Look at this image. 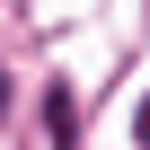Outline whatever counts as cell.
Returning a JSON list of instances; mask_svg holds the SVG:
<instances>
[{
    "label": "cell",
    "instance_id": "obj_1",
    "mask_svg": "<svg viewBox=\"0 0 150 150\" xmlns=\"http://www.w3.org/2000/svg\"><path fill=\"white\" fill-rule=\"evenodd\" d=\"M44 132H53V150H80V106H71V88L44 97Z\"/></svg>",
    "mask_w": 150,
    "mask_h": 150
},
{
    "label": "cell",
    "instance_id": "obj_2",
    "mask_svg": "<svg viewBox=\"0 0 150 150\" xmlns=\"http://www.w3.org/2000/svg\"><path fill=\"white\" fill-rule=\"evenodd\" d=\"M141 150H150V97H141Z\"/></svg>",
    "mask_w": 150,
    "mask_h": 150
},
{
    "label": "cell",
    "instance_id": "obj_3",
    "mask_svg": "<svg viewBox=\"0 0 150 150\" xmlns=\"http://www.w3.org/2000/svg\"><path fill=\"white\" fill-rule=\"evenodd\" d=\"M0 115H9V80H0Z\"/></svg>",
    "mask_w": 150,
    "mask_h": 150
}]
</instances>
